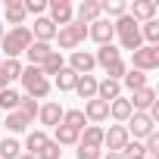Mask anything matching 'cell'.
Instances as JSON below:
<instances>
[{
  "label": "cell",
  "mask_w": 159,
  "mask_h": 159,
  "mask_svg": "<svg viewBox=\"0 0 159 159\" xmlns=\"http://www.w3.org/2000/svg\"><path fill=\"white\" fill-rule=\"evenodd\" d=\"M128 103H131V109H134V112H147V109H150V106L156 103V91H153V88L147 84V88H140V91H134Z\"/></svg>",
  "instance_id": "obj_15"
},
{
  "label": "cell",
  "mask_w": 159,
  "mask_h": 159,
  "mask_svg": "<svg viewBox=\"0 0 159 159\" xmlns=\"http://www.w3.org/2000/svg\"><path fill=\"white\" fill-rule=\"evenodd\" d=\"M47 10H50V22L56 25V28H66L72 19H75V10H72V3H69V0H50V3H47Z\"/></svg>",
  "instance_id": "obj_7"
},
{
  "label": "cell",
  "mask_w": 159,
  "mask_h": 159,
  "mask_svg": "<svg viewBox=\"0 0 159 159\" xmlns=\"http://www.w3.org/2000/svg\"><path fill=\"white\" fill-rule=\"evenodd\" d=\"M19 100H22V94L13 91V88H3V91H0V109L16 112V109H19Z\"/></svg>",
  "instance_id": "obj_30"
},
{
  "label": "cell",
  "mask_w": 159,
  "mask_h": 159,
  "mask_svg": "<svg viewBox=\"0 0 159 159\" xmlns=\"http://www.w3.org/2000/svg\"><path fill=\"white\" fill-rule=\"evenodd\" d=\"M38 69H41V75L47 78V75H56L59 69H66V59H62V53H59V50H53V53H50V56H47Z\"/></svg>",
  "instance_id": "obj_24"
},
{
  "label": "cell",
  "mask_w": 159,
  "mask_h": 159,
  "mask_svg": "<svg viewBox=\"0 0 159 159\" xmlns=\"http://www.w3.org/2000/svg\"><path fill=\"white\" fill-rule=\"evenodd\" d=\"M140 41H147L150 47H159V22H156V19L143 22V28H140Z\"/></svg>",
  "instance_id": "obj_32"
},
{
  "label": "cell",
  "mask_w": 159,
  "mask_h": 159,
  "mask_svg": "<svg viewBox=\"0 0 159 159\" xmlns=\"http://www.w3.org/2000/svg\"><path fill=\"white\" fill-rule=\"evenodd\" d=\"M75 81H78V75H75L69 66L56 72V88H59V91H75Z\"/></svg>",
  "instance_id": "obj_33"
},
{
  "label": "cell",
  "mask_w": 159,
  "mask_h": 159,
  "mask_svg": "<svg viewBox=\"0 0 159 159\" xmlns=\"http://www.w3.org/2000/svg\"><path fill=\"white\" fill-rule=\"evenodd\" d=\"M3 34H7V31H3V22H0V41H3Z\"/></svg>",
  "instance_id": "obj_46"
},
{
  "label": "cell",
  "mask_w": 159,
  "mask_h": 159,
  "mask_svg": "<svg viewBox=\"0 0 159 159\" xmlns=\"http://www.w3.org/2000/svg\"><path fill=\"white\" fill-rule=\"evenodd\" d=\"M53 143H59V147H72V143H78V131H72V128H66V125H56V137H53Z\"/></svg>",
  "instance_id": "obj_34"
},
{
  "label": "cell",
  "mask_w": 159,
  "mask_h": 159,
  "mask_svg": "<svg viewBox=\"0 0 159 159\" xmlns=\"http://www.w3.org/2000/svg\"><path fill=\"white\" fill-rule=\"evenodd\" d=\"M38 109H41V106H38V100H34V97H25V94H22V100H19V112H22V116H28V119L34 122Z\"/></svg>",
  "instance_id": "obj_37"
},
{
  "label": "cell",
  "mask_w": 159,
  "mask_h": 159,
  "mask_svg": "<svg viewBox=\"0 0 159 159\" xmlns=\"http://www.w3.org/2000/svg\"><path fill=\"white\" fill-rule=\"evenodd\" d=\"M56 31H59V28H56L47 16H38V19H34V28H31V38L41 41V44H50V41L56 38Z\"/></svg>",
  "instance_id": "obj_12"
},
{
  "label": "cell",
  "mask_w": 159,
  "mask_h": 159,
  "mask_svg": "<svg viewBox=\"0 0 159 159\" xmlns=\"http://www.w3.org/2000/svg\"><path fill=\"white\" fill-rule=\"evenodd\" d=\"M125 131H128V137L134 134V140H137V137H150V134L156 131V122H153L147 112H131V119H128Z\"/></svg>",
  "instance_id": "obj_6"
},
{
  "label": "cell",
  "mask_w": 159,
  "mask_h": 159,
  "mask_svg": "<svg viewBox=\"0 0 159 159\" xmlns=\"http://www.w3.org/2000/svg\"><path fill=\"white\" fill-rule=\"evenodd\" d=\"M38 159H62V147H59V143H53V140H47V143H44V150L38 153Z\"/></svg>",
  "instance_id": "obj_38"
},
{
  "label": "cell",
  "mask_w": 159,
  "mask_h": 159,
  "mask_svg": "<svg viewBox=\"0 0 159 159\" xmlns=\"http://www.w3.org/2000/svg\"><path fill=\"white\" fill-rule=\"evenodd\" d=\"M94 66H97V62H94V53H88V50H72L69 69H72L75 75H91Z\"/></svg>",
  "instance_id": "obj_11"
},
{
  "label": "cell",
  "mask_w": 159,
  "mask_h": 159,
  "mask_svg": "<svg viewBox=\"0 0 159 159\" xmlns=\"http://www.w3.org/2000/svg\"><path fill=\"white\" fill-rule=\"evenodd\" d=\"M112 28H116V34H119L122 50H140V47H143V41H140V25H137L128 13L119 16V19L112 22Z\"/></svg>",
  "instance_id": "obj_2"
},
{
  "label": "cell",
  "mask_w": 159,
  "mask_h": 159,
  "mask_svg": "<svg viewBox=\"0 0 159 159\" xmlns=\"http://www.w3.org/2000/svg\"><path fill=\"white\" fill-rule=\"evenodd\" d=\"M22 62L19 59H3V62H0V72H3L7 75V81H16V78H22Z\"/></svg>",
  "instance_id": "obj_35"
},
{
  "label": "cell",
  "mask_w": 159,
  "mask_h": 159,
  "mask_svg": "<svg viewBox=\"0 0 159 159\" xmlns=\"http://www.w3.org/2000/svg\"><path fill=\"white\" fill-rule=\"evenodd\" d=\"M103 159H122V153H106Z\"/></svg>",
  "instance_id": "obj_44"
},
{
  "label": "cell",
  "mask_w": 159,
  "mask_h": 159,
  "mask_svg": "<svg viewBox=\"0 0 159 159\" xmlns=\"http://www.w3.org/2000/svg\"><path fill=\"white\" fill-rule=\"evenodd\" d=\"M78 159H100V150H94V147H81V143H78Z\"/></svg>",
  "instance_id": "obj_42"
},
{
  "label": "cell",
  "mask_w": 159,
  "mask_h": 159,
  "mask_svg": "<svg viewBox=\"0 0 159 159\" xmlns=\"http://www.w3.org/2000/svg\"><path fill=\"white\" fill-rule=\"evenodd\" d=\"M3 88H10V81H7V75L0 72V91H3Z\"/></svg>",
  "instance_id": "obj_43"
},
{
  "label": "cell",
  "mask_w": 159,
  "mask_h": 159,
  "mask_svg": "<svg viewBox=\"0 0 159 159\" xmlns=\"http://www.w3.org/2000/svg\"><path fill=\"white\" fill-rule=\"evenodd\" d=\"M19 159H38V156H31V153H22V156H19Z\"/></svg>",
  "instance_id": "obj_45"
},
{
  "label": "cell",
  "mask_w": 159,
  "mask_h": 159,
  "mask_svg": "<svg viewBox=\"0 0 159 159\" xmlns=\"http://www.w3.org/2000/svg\"><path fill=\"white\" fill-rule=\"evenodd\" d=\"M100 13H106L109 22H116L119 16L128 13V3H125V0H106V3H100Z\"/></svg>",
  "instance_id": "obj_29"
},
{
  "label": "cell",
  "mask_w": 159,
  "mask_h": 159,
  "mask_svg": "<svg viewBox=\"0 0 159 159\" xmlns=\"http://www.w3.org/2000/svg\"><path fill=\"white\" fill-rule=\"evenodd\" d=\"M131 112H134V109H131L128 97H116V100L109 103V116H112L116 122H128V119H131Z\"/></svg>",
  "instance_id": "obj_23"
},
{
  "label": "cell",
  "mask_w": 159,
  "mask_h": 159,
  "mask_svg": "<svg viewBox=\"0 0 159 159\" xmlns=\"http://www.w3.org/2000/svg\"><path fill=\"white\" fill-rule=\"evenodd\" d=\"M22 84H25V97H34V100H44L50 94V81L41 75L38 66H28L22 69Z\"/></svg>",
  "instance_id": "obj_3"
},
{
  "label": "cell",
  "mask_w": 159,
  "mask_h": 159,
  "mask_svg": "<svg viewBox=\"0 0 159 159\" xmlns=\"http://www.w3.org/2000/svg\"><path fill=\"white\" fill-rule=\"evenodd\" d=\"M0 62H3V59H0Z\"/></svg>",
  "instance_id": "obj_47"
},
{
  "label": "cell",
  "mask_w": 159,
  "mask_h": 159,
  "mask_svg": "<svg viewBox=\"0 0 159 159\" xmlns=\"http://www.w3.org/2000/svg\"><path fill=\"white\" fill-rule=\"evenodd\" d=\"M19 156H22V143L16 137L0 140V159H19Z\"/></svg>",
  "instance_id": "obj_31"
},
{
  "label": "cell",
  "mask_w": 159,
  "mask_h": 159,
  "mask_svg": "<svg viewBox=\"0 0 159 159\" xmlns=\"http://www.w3.org/2000/svg\"><path fill=\"white\" fill-rule=\"evenodd\" d=\"M122 84L134 94V91L147 88V75H143V72H137V69H128V72H125V78H122Z\"/></svg>",
  "instance_id": "obj_28"
},
{
  "label": "cell",
  "mask_w": 159,
  "mask_h": 159,
  "mask_svg": "<svg viewBox=\"0 0 159 159\" xmlns=\"http://www.w3.org/2000/svg\"><path fill=\"white\" fill-rule=\"evenodd\" d=\"M75 94L81 97V100H94V97H97V78H94V75H78Z\"/></svg>",
  "instance_id": "obj_19"
},
{
  "label": "cell",
  "mask_w": 159,
  "mask_h": 159,
  "mask_svg": "<svg viewBox=\"0 0 159 159\" xmlns=\"http://www.w3.org/2000/svg\"><path fill=\"white\" fill-rule=\"evenodd\" d=\"M122 59V50L119 47H112V44H106V47H100L97 50V56H94V62L97 66H103V69H109L112 62H119Z\"/></svg>",
  "instance_id": "obj_22"
},
{
  "label": "cell",
  "mask_w": 159,
  "mask_h": 159,
  "mask_svg": "<svg viewBox=\"0 0 159 159\" xmlns=\"http://www.w3.org/2000/svg\"><path fill=\"white\" fill-rule=\"evenodd\" d=\"M147 143H143V150H147V156H159V134L153 131L150 137H143Z\"/></svg>",
  "instance_id": "obj_41"
},
{
  "label": "cell",
  "mask_w": 159,
  "mask_h": 159,
  "mask_svg": "<svg viewBox=\"0 0 159 159\" xmlns=\"http://www.w3.org/2000/svg\"><path fill=\"white\" fill-rule=\"evenodd\" d=\"M3 125H7L13 134H22V131H28L31 119H28V116H22V112L16 109V112H7V122H3Z\"/></svg>",
  "instance_id": "obj_26"
},
{
  "label": "cell",
  "mask_w": 159,
  "mask_h": 159,
  "mask_svg": "<svg viewBox=\"0 0 159 159\" xmlns=\"http://www.w3.org/2000/svg\"><path fill=\"white\" fill-rule=\"evenodd\" d=\"M31 41H34V38H31V28H28V25H19V28H10V31L3 34L0 47H3L7 59H19V56L28 50V44H31Z\"/></svg>",
  "instance_id": "obj_1"
},
{
  "label": "cell",
  "mask_w": 159,
  "mask_h": 159,
  "mask_svg": "<svg viewBox=\"0 0 159 159\" xmlns=\"http://www.w3.org/2000/svg\"><path fill=\"white\" fill-rule=\"evenodd\" d=\"M128 140H131V137H128L125 125H112L109 131H103V147H109V153H122V147H125Z\"/></svg>",
  "instance_id": "obj_9"
},
{
  "label": "cell",
  "mask_w": 159,
  "mask_h": 159,
  "mask_svg": "<svg viewBox=\"0 0 159 159\" xmlns=\"http://www.w3.org/2000/svg\"><path fill=\"white\" fill-rule=\"evenodd\" d=\"M59 125H66V128H72V131L81 134V131H84V125H88V119H84V112H81V109H69V112H62V122H59Z\"/></svg>",
  "instance_id": "obj_25"
},
{
  "label": "cell",
  "mask_w": 159,
  "mask_h": 159,
  "mask_svg": "<svg viewBox=\"0 0 159 159\" xmlns=\"http://www.w3.org/2000/svg\"><path fill=\"white\" fill-rule=\"evenodd\" d=\"M22 7H25V16H28V13H34V16H44V10H47V0H22Z\"/></svg>",
  "instance_id": "obj_39"
},
{
  "label": "cell",
  "mask_w": 159,
  "mask_h": 159,
  "mask_svg": "<svg viewBox=\"0 0 159 159\" xmlns=\"http://www.w3.org/2000/svg\"><path fill=\"white\" fill-rule=\"evenodd\" d=\"M62 106L59 103H44L41 109H38V119H41V125H47V128H56L59 122H62Z\"/></svg>",
  "instance_id": "obj_16"
},
{
  "label": "cell",
  "mask_w": 159,
  "mask_h": 159,
  "mask_svg": "<svg viewBox=\"0 0 159 159\" xmlns=\"http://www.w3.org/2000/svg\"><path fill=\"white\" fill-rule=\"evenodd\" d=\"M50 137H47V131H28V137H25V150L31 153V156H38L41 150H44V143H47Z\"/></svg>",
  "instance_id": "obj_27"
},
{
  "label": "cell",
  "mask_w": 159,
  "mask_h": 159,
  "mask_svg": "<svg viewBox=\"0 0 159 159\" xmlns=\"http://www.w3.org/2000/svg\"><path fill=\"white\" fill-rule=\"evenodd\" d=\"M147 156V150H143V143H137V140H128L125 147H122V159H143Z\"/></svg>",
  "instance_id": "obj_36"
},
{
  "label": "cell",
  "mask_w": 159,
  "mask_h": 159,
  "mask_svg": "<svg viewBox=\"0 0 159 159\" xmlns=\"http://www.w3.org/2000/svg\"><path fill=\"white\" fill-rule=\"evenodd\" d=\"M125 72H128V66L119 59V62H112V66L106 69V78H112V81H122V78H125Z\"/></svg>",
  "instance_id": "obj_40"
},
{
  "label": "cell",
  "mask_w": 159,
  "mask_h": 159,
  "mask_svg": "<svg viewBox=\"0 0 159 159\" xmlns=\"http://www.w3.org/2000/svg\"><path fill=\"white\" fill-rule=\"evenodd\" d=\"M88 38H94L100 47H106V44H112L116 28H112V22H109V19H97V22H91V25H88Z\"/></svg>",
  "instance_id": "obj_8"
},
{
  "label": "cell",
  "mask_w": 159,
  "mask_h": 159,
  "mask_svg": "<svg viewBox=\"0 0 159 159\" xmlns=\"http://www.w3.org/2000/svg\"><path fill=\"white\" fill-rule=\"evenodd\" d=\"M81 112H84V119H88L91 125H100V122H106V119H109V103H103V100H97V97H94V100H88V103H84V109H81Z\"/></svg>",
  "instance_id": "obj_10"
},
{
  "label": "cell",
  "mask_w": 159,
  "mask_h": 159,
  "mask_svg": "<svg viewBox=\"0 0 159 159\" xmlns=\"http://www.w3.org/2000/svg\"><path fill=\"white\" fill-rule=\"evenodd\" d=\"M78 143L100 150V147H103V128H100V125H84V131L78 134Z\"/></svg>",
  "instance_id": "obj_18"
},
{
  "label": "cell",
  "mask_w": 159,
  "mask_h": 159,
  "mask_svg": "<svg viewBox=\"0 0 159 159\" xmlns=\"http://www.w3.org/2000/svg\"><path fill=\"white\" fill-rule=\"evenodd\" d=\"M84 38H88V25L75 22V19H72L66 28H59V31H56V41H59V47H62V50H75Z\"/></svg>",
  "instance_id": "obj_4"
},
{
  "label": "cell",
  "mask_w": 159,
  "mask_h": 159,
  "mask_svg": "<svg viewBox=\"0 0 159 159\" xmlns=\"http://www.w3.org/2000/svg\"><path fill=\"white\" fill-rule=\"evenodd\" d=\"M128 16L134 22H150L156 16V0H134V3L128 7Z\"/></svg>",
  "instance_id": "obj_13"
},
{
  "label": "cell",
  "mask_w": 159,
  "mask_h": 159,
  "mask_svg": "<svg viewBox=\"0 0 159 159\" xmlns=\"http://www.w3.org/2000/svg\"><path fill=\"white\" fill-rule=\"evenodd\" d=\"M103 13H100V0H84L81 7L75 10V22H81V25H91V22H97Z\"/></svg>",
  "instance_id": "obj_14"
},
{
  "label": "cell",
  "mask_w": 159,
  "mask_h": 159,
  "mask_svg": "<svg viewBox=\"0 0 159 159\" xmlns=\"http://www.w3.org/2000/svg\"><path fill=\"white\" fill-rule=\"evenodd\" d=\"M3 16L13 28H19L25 22V7H22V0H7V7H3Z\"/></svg>",
  "instance_id": "obj_20"
},
{
  "label": "cell",
  "mask_w": 159,
  "mask_h": 159,
  "mask_svg": "<svg viewBox=\"0 0 159 159\" xmlns=\"http://www.w3.org/2000/svg\"><path fill=\"white\" fill-rule=\"evenodd\" d=\"M116 97H122V81H112V78H103V81H97V100L112 103Z\"/></svg>",
  "instance_id": "obj_17"
},
{
  "label": "cell",
  "mask_w": 159,
  "mask_h": 159,
  "mask_svg": "<svg viewBox=\"0 0 159 159\" xmlns=\"http://www.w3.org/2000/svg\"><path fill=\"white\" fill-rule=\"evenodd\" d=\"M131 69H137V72H153V69H159V47H150V44H143L140 50H134V56H131Z\"/></svg>",
  "instance_id": "obj_5"
},
{
  "label": "cell",
  "mask_w": 159,
  "mask_h": 159,
  "mask_svg": "<svg viewBox=\"0 0 159 159\" xmlns=\"http://www.w3.org/2000/svg\"><path fill=\"white\" fill-rule=\"evenodd\" d=\"M50 53H53V47H50V44H41V41H31V44H28V50H25V56H28V62H31V66H41Z\"/></svg>",
  "instance_id": "obj_21"
}]
</instances>
